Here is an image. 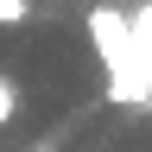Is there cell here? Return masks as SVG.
<instances>
[{
    "label": "cell",
    "instance_id": "obj_3",
    "mask_svg": "<svg viewBox=\"0 0 152 152\" xmlns=\"http://www.w3.org/2000/svg\"><path fill=\"white\" fill-rule=\"evenodd\" d=\"M127 32H133V51L152 57V0H140V7L127 13Z\"/></svg>",
    "mask_w": 152,
    "mask_h": 152
},
{
    "label": "cell",
    "instance_id": "obj_6",
    "mask_svg": "<svg viewBox=\"0 0 152 152\" xmlns=\"http://www.w3.org/2000/svg\"><path fill=\"white\" fill-rule=\"evenodd\" d=\"M146 121H152V102H146Z\"/></svg>",
    "mask_w": 152,
    "mask_h": 152
},
{
    "label": "cell",
    "instance_id": "obj_1",
    "mask_svg": "<svg viewBox=\"0 0 152 152\" xmlns=\"http://www.w3.org/2000/svg\"><path fill=\"white\" fill-rule=\"evenodd\" d=\"M83 26H89V45H95V57H102L108 70H121V64H146V57L133 51V32H127V13H121V7L95 0Z\"/></svg>",
    "mask_w": 152,
    "mask_h": 152
},
{
    "label": "cell",
    "instance_id": "obj_2",
    "mask_svg": "<svg viewBox=\"0 0 152 152\" xmlns=\"http://www.w3.org/2000/svg\"><path fill=\"white\" fill-rule=\"evenodd\" d=\"M108 102H114V108H146V102H152V70H146V64L108 70Z\"/></svg>",
    "mask_w": 152,
    "mask_h": 152
},
{
    "label": "cell",
    "instance_id": "obj_7",
    "mask_svg": "<svg viewBox=\"0 0 152 152\" xmlns=\"http://www.w3.org/2000/svg\"><path fill=\"white\" fill-rule=\"evenodd\" d=\"M146 70H152V57H146Z\"/></svg>",
    "mask_w": 152,
    "mask_h": 152
},
{
    "label": "cell",
    "instance_id": "obj_5",
    "mask_svg": "<svg viewBox=\"0 0 152 152\" xmlns=\"http://www.w3.org/2000/svg\"><path fill=\"white\" fill-rule=\"evenodd\" d=\"M26 13H32V0H0V26H19Z\"/></svg>",
    "mask_w": 152,
    "mask_h": 152
},
{
    "label": "cell",
    "instance_id": "obj_4",
    "mask_svg": "<svg viewBox=\"0 0 152 152\" xmlns=\"http://www.w3.org/2000/svg\"><path fill=\"white\" fill-rule=\"evenodd\" d=\"M13 114H19V83H13L7 70H0V127H7Z\"/></svg>",
    "mask_w": 152,
    "mask_h": 152
}]
</instances>
